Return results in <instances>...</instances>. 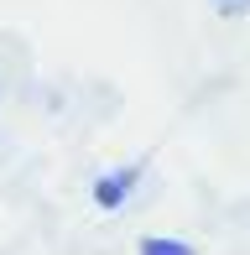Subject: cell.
Segmentation results:
<instances>
[{
  "instance_id": "6da1fadb",
  "label": "cell",
  "mask_w": 250,
  "mask_h": 255,
  "mask_svg": "<svg viewBox=\"0 0 250 255\" xmlns=\"http://www.w3.org/2000/svg\"><path fill=\"white\" fill-rule=\"evenodd\" d=\"M214 10H219L224 21H240V16H250V0H209Z\"/></svg>"
},
{
  "instance_id": "7a4b0ae2",
  "label": "cell",
  "mask_w": 250,
  "mask_h": 255,
  "mask_svg": "<svg viewBox=\"0 0 250 255\" xmlns=\"http://www.w3.org/2000/svg\"><path fill=\"white\" fill-rule=\"evenodd\" d=\"M141 255H188V245H172V240H141Z\"/></svg>"
}]
</instances>
